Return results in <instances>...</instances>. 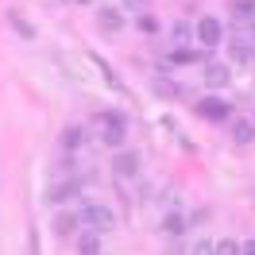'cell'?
<instances>
[{
    "label": "cell",
    "instance_id": "cell-24",
    "mask_svg": "<svg viewBox=\"0 0 255 255\" xmlns=\"http://www.w3.org/2000/svg\"><path fill=\"white\" fill-rule=\"evenodd\" d=\"M252 35H255V19H252Z\"/></svg>",
    "mask_w": 255,
    "mask_h": 255
},
{
    "label": "cell",
    "instance_id": "cell-12",
    "mask_svg": "<svg viewBox=\"0 0 255 255\" xmlns=\"http://www.w3.org/2000/svg\"><path fill=\"white\" fill-rule=\"evenodd\" d=\"M197 35V27H190L186 19H178L174 27H170V39H174V47H190V39Z\"/></svg>",
    "mask_w": 255,
    "mask_h": 255
},
{
    "label": "cell",
    "instance_id": "cell-14",
    "mask_svg": "<svg viewBox=\"0 0 255 255\" xmlns=\"http://www.w3.org/2000/svg\"><path fill=\"white\" fill-rule=\"evenodd\" d=\"M8 23H12V27H16V31L23 35V39H35V27H31V23H27V19H23V16H19L16 8L8 12Z\"/></svg>",
    "mask_w": 255,
    "mask_h": 255
},
{
    "label": "cell",
    "instance_id": "cell-1",
    "mask_svg": "<svg viewBox=\"0 0 255 255\" xmlns=\"http://www.w3.org/2000/svg\"><path fill=\"white\" fill-rule=\"evenodd\" d=\"M78 213H81V224H89L97 232H112V224H116V217H112V209L105 201H85Z\"/></svg>",
    "mask_w": 255,
    "mask_h": 255
},
{
    "label": "cell",
    "instance_id": "cell-25",
    "mask_svg": "<svg viewBox=\"0 0 255 255\" xmlns=\"http://www.w3.org/2000/svg\"><path fill=\"white\" fill-rule=\"evenodd\" d=\"M252 201H255V190H252Z\"/></svg>",
    "mask_w": 255,
    "mask_h": 255
},
{
    "label": "cell",
    "instance_id": "cell-22",
    "mask_svg": "<svg viewBox=\"0 0 255 255\" xmlns=\"http://www.w3.org/2000/svg\"><path fill=\"white\" fill-rule=\"evenodd\" d=\"M124 4H128V8H135V12H143V8H147V0H124Z\"/></svg>",
    "mask_w": 255,
    "mask_h": 255
},
{
    "label": "cell",
    "instance_id": "cell-11",
    "mask_svg": "<svg viewBox=\"0 0 255 255\" xmlns=\"http://www.w3.org/2000/svg\"><path fill=\"white\" fill-rule=\"evenodd\" d=\"M78 252L81 255H97V252H101V232H97V228H89V232H81V236H78Z\"/></svg>",
    "mask_w": 255,
    "mask_h": 255
},
{
    "label": "cell",
    "instance_id": "cell-23",
    "mask_svg": "<svg viewBox=\"0 0 255 255\" xmlns=\"http://www.w3.org/2000/svg\"><path fill=\"white\" fill-rule=\"evenodd\" d=\"M244 252H248V255H255V240H248V244H244Z\"/></svg>",
    "mask_w": 255,
    "mask_h": 255
},
{
    "label": "cell",
    "instance_id": "cell-9",
    "mask_svg": "<svg viewBox=\"0 0 255 255\" xmlns=\"http://www.w3.org/2000/svg\"><path fill=\"white\" fill-rule=\"evenodd\" d=\"M205 81L213 85V89L228 85V81H232V78H228V66H224V62H209V66H205Z\"/></svg>",
    "mask_w": 255,
    "mask_h": 255
},
{
    "label": "cell",
    "instance_id": "cell-7",
    "mask_svg": "<svg viewBox=\"0 0 255 255\" xmlns=\"http://www.w3.org/2000/svg\"><path fill=\"white\" fill-rule=\"evenodd\" d=\"M97 23H101V31H109V35H116L124 27V19H120L116 8H101V12H97Z\"/></svg>",
    "mask_w": 255,
    "mask_h": 255
},
{
    "label": "cell",
    "instance_id": "cell-21",
    "mask_svg": "<svg viewBox=\"0 0 255 255\" xmlns=\"http://www.w3.org/2000/svg\"><path fill=\"white\" fill-rule=\"evenodd\" d=\"M217 252H224V255H232V252H240L232 240H217Z\"/></svg>",
    "mask_w": 255,
    "mask_h": 255
},
{
    "label": "cell",
    "instance_id": "cell-15",
    "mask_svg": "<svg viewBox=\"0 0 255 255\" xmlns=\"http://www.w3.org/2000/svg\"><path fill=\"white\" fill-rule=\"evenodd\" d=\"M89 58H93V66H97V70H101V74H105V81H109L112 89H124V85H120V78H116V74H112V66L105 62V58H101V54H89Z\"/></svg>",
    "mask_w": 255,
    "mask_h": 255
},
{
    "label": "cell",
    "instance_id": "cell-3",
    "mask_svg": "<svg viewBox=\"0 0 255 255\" xmlns=\"http://www.w3.org/2000/svg\"><path fill=\"white\" fill-rule=\"evenodd\" d=\"M221 35H224V27H221L217 16H201L197 19V43H201V47H217Z\"/></svg>",
    "mask_w": 255,
    "mask_h": 255
},
{
    "label": "cell",
    "instance_id": "cell-19",
    "mask_svg": "<svg viewBox=\"0 0 255 255\" xmlns=\"http://www.w3.org/2000/svg\"><path fill=\"white\" fill-rule=\"evenodd\" d=\"M232 58H236V62H252L255 50H248V43H232Z\"/></svg>",
    "mask_w": 255,
    "mask_h": 255
},
{
    "label": "cell",
    "instance_id": "cell-20",
    "mask_svg": "<svg viewBox=\"0 0 255 255\" xmlns=\"http://www.w3.org/2000/svg\"><path fill=\"white\" fill-rule=\"evenodd\" d=\"M155 93H162V97H174L178 89H174V85H170L166 78H155Z\"/></svg>",
    "mask_w": 255,
    "mask_h": 255
},
{
    "label": "cell",
    "instance_id": "cell-13",
    "mask_svg": "<svg viewBox=\"0 0 255 255\" xmlns=\"http://www.w3.org/2000/svg\"><path fill=\"white\" fill-rule=\"evenodd\" d=\"M162 232H166L170 240H178L182 232H186V217H182V213H170V217L162 221Z\"/></svg>",
    "mask_w": 255,
    "mask_h": 255
},
{
    "label": "cell",
    "instance_id": "cell-4",
    "mask_svg": "<svg viewBox=\"0 0 255 255\" xmlns=\"http://www.w3.org/2000/svg\"><path fill=\"white\" fill-rule=\"evenodd\" d=\"M78 193H81V178H66V182H58V186H50V190H47V201L66 205V201H74Z\"/></svg>",
    "mask_w": 255,
    "mask_h": 255
},
{
    "label": "cell",
    "instance_id": "cell-5",
    "mask_svg": "<svg viewBox=\"0 0 255 255\" xmlns=\"http://www.w3.org/2000/svg\"><path fill=\"white\" fill-rule=\"evenodd\" d=\"M112 170H116L120 178H135V174H139V155H135V151H116Z\"/></svg>",
    "mask_w": 255,
    "mask_h": 255
},
{
    "label": "cell",
    "instance_id": "cell-16",
    "mask_svg": "<svg viewBox=\"0 0 255 255\" xmlns=\"http://www.w3.org/2000/svg\"><path fill=\"white\" fill-rule=\"evenodd\" d=\"M232 12L240 19H255V0H232Z\"/></svg>",
    "mask_w": 255,
    "mask_h": 255
},
{
    "label": "cell",
    "instance_id": "cell-17",
    "mask_svg": "<svg viewBox=\"0 0 255 255\" xmlns=\"http://www.w3.org/2000/svg\"><path fill=\"white\" fill-rule=\"evenodd\" d=\"M62 147H66V151L81 147V128H66V131H62Z\"/></svg>",
    "mask_w": 255,
    "mask_h": 255
},
{
    "label": "cell",
    "instance_id": "cell-6",
    "mask_svg": "<svg viewBox=\"0 0 255 255\" xmlns=\"http://www.w3.org/2000/svg\"><path fill=\"white\" fill-rule=\"evenodd\" d=\"M197 112H201L205 120H232V105H224L217 97H205V101L197 105Z\"/></svg>",
    "mask_w": 255,
    "mask_h": 255
},
{
    "label": "cell",
    "instance_id": "cell-8",
    "mask_svg": "<svg viewBox=\"0 0 255 255\" xmlns=\"http://www.w3.org/2000/svg\"><path fill=\"white\" fill-rule=\"evenodd\" d=\"M228 131H232V139H236V143H252V139H255V124H252V120H244V116L232 120Z\"/></svg>",
    "mask_w": 255,
    "mask_h": 255
},
{
    "label": "cell",
    "instance_id": "cell-10",
    "mask_svg": "<svg viewBox=\"0 0 255 255\" xmlns=\"http://www.w3.org/2000/svg\"><path fill=\"white\" fill-rule=\"evenodd\" d=\"M78 224H81V213H58V217H54V232H58V236H74Z\"/></svg>",
    "mask_w": 255,
    "mask_h": 255
},
{
    "label": "cell",
    "instance_id": "cell-26",
    "mask_svg": "<svg viewBox=\"0 0 255 255\" xmlns=\"http://www.w3.org/2000/svg\"><path fill=\"white\" fill-rule=\"evenodd\" d=\"M78 4H81V0H78Z\"/></svg>",
    "mask_w": 255,
    "mask_h": 255
},
{
    "label": "cell",
    "instance_id": "cell-18",
    "mask_svg": "<svg viewBox=\"0 0 255 255\" xmlns=\"http://www.w3.org/2000/svg\"><path fill=\"white\" fill-rule=\"evenodd\" d=\"M170 62H197V50H190V47H174V50H170Z\"/></svg>",
    "mask_w": 255,
    "mask_h": 255
},
{
    "label": "cell",
    "instance_id": "cell-2",
    "mask_svg": "<svg viewBox=\"0 0 255 255\" xmlns=\"http://www.w3.org/2000/svg\"><path fill=\"white\" fill-rule=\"evenodd\" d=\"M97 124H101V139L109 147H120L128 139V124H124V116L120 112H101L97 116Z\"/></svg>",
    "mask_w": 255,
    "mask_h": 255
}]
</instances>
